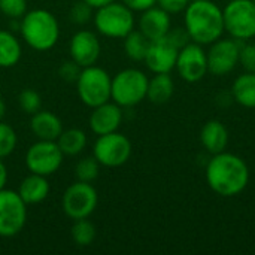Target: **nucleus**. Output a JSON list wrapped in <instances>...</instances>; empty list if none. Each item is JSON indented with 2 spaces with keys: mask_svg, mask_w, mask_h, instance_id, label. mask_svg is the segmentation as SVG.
Segmentation results:
<instances>
[{
  "mask_svg": "<svg viewBox=\"0 0 255 255\" xmlns=\"http://www.w3.org/2000/svg\"><path fill=\"white\" fill-rule=\"evenodd\" d=\"M175 69L179 76L190 84L202 81L208 73V54L203 45L188 42L182 46L178 52Z\"/></svg>",
  "mask_w": 255,
  "mask_h": 255,
  "instance_id": "nucleus-12",
  "label": "nucleus"
},
{
  "mask_svg": "<svg viewBox=\"0 0 255 255\" xmlns=\"http://www.w3.org/2000/svg\"><path fill=\"white\" fill-rule=\"evenodd\" d=\"M6 181H7V169H6L4 163L1 161V158H0V190L4 188Z\"/></svg>",
  "mask_w": 255,
  "mask_h": 255,
  "instance_id": "nucleus-37",
  "label": "nucleus"
},
{
  "mask_svg": "<svg viewBox=\"0 0 255 255\" xmlns=\"http://www.w3.org/2000/svg\"><path fill=\"white\" fill-rule=\"evenodd\" d=\"M123 121V111L121 106L115 102H106L96 108L90 115V128L94 134L103 136L108 133L118 131Z\"/></svg>",
  "mask_w": 255,
  "mask_h": 255,
  "instance_id": "nucleus-16",
  "label": "nucleus"
},
{
  "mask_svg": "<svg viewBox=\"0 0 255 255\" xmlns=\"http://www.w3.org/2000/svg\"><path fill=\"white\" fill-rule=\"evenodd\" d=\"M188 3H190V0H157V6H160L170 15L184 12L185 7L188 6Z\"/></svg>",
  "mask_w": 255,
  "mask_h": 255,
  "instance_id": "nucleus-35",
  "label": "nucleus"
},
{
  "mask_svg": "<svg viewBox=\"0 0 255 255\" xmlns=\"http://www.w3.org/2000/svg\"><path fill=\"white\" fill-rule=\"evenodd\" d=\"M18 194L25 202V205H37L43 202L49 194V182L46 176L30 173L19 184Z\"/></svg>",
  "mask_w": 255,
  "mask_h": 255,
  "instance_id": "nucleus-20",
  "label": "nucleus"
},
{
  "mask_svg": "<svg viewBox=\"0 0 255 255\" xmlns=\"http://www.w3.org/2000/svg\"><path fill=\"white\" fill-rule=\"evenodd\" d=\"M239 64L245 72L255 73V43H244L239 51Z\"/></svg>",
  "mask_w": 255,
  "mask_h": 255,
  "instance_id": "nucleus-31",
  "label": "nucleus"
},
{
  "mask_svg": "<svg viewBox=\"0 0 255 255\" xmlns=\"http://www.w3.org/2000/svg\"><path fill=\"white\" fill-rule=\"evenodd\" d=\"M21 43L7 30H0V67H13L21 60Z\"/></svg>",
  "mask_w": 255,
  "mask_h": 255,
  "instance_id": "nucleus-23",
  "label": "nucleus"
},
{
  "mask_svg": "<svg viewBox=\"0 0 255 255\" xmlns=\"http://www.w3.org/2000/svg\"><path fill=\"white\" fill-rule=\"evenodd\" d=\"M178 52L179 48L164 36L149 42L143 61L152 73H170L176 66Z\"/></svg>",
  "mask_w": 255,
  "mask_h": 255,
  "instance_id": "nucleus-14",
  "label": "nucleus"
},
{
  "mask_svg": "<svg viewBox=\"0 0 255 255\" xmlns=\"http://www.w3.org/2000/svg\"><path fill=\"white\" fill-rule=\"evenodd\" d=\"M167 39L175 43L179 49L182 46H185L188 42H191L190 36H188V31L185 30V27H176V28H170L169 33H167Z\"/></svg>",
  "mask_w": 255,
  "mask_h": 255,
  "instance_id": "nucleus-34",
  "label": "nucleus"
},
{
  "mask_svg": "<svg viewBox=\"0 0 255 255\" xmlns=\"http://www.w3.org/2000/svg\"><path fill=\"white\" fill-rule=\"evenodd\" d=\"M253 1H254V3H255V0H253Z\"/></svg>",
  "mask_w": 255,
  "mask_h": 255,
  "instance_id": "nucleus-41",
  "label": "nucleus"
},
{
  "mask_svg": "<svg viewBox=\"0 0 255 255\" xmlns=\"http://www.w3.org/2000/svg\"><path fill=\"white\" fill-rule=\"evenodd\" d=\"M0 12L12 19H19L27 12V0H0Z\"/></svg>",
  "mask_w": 255,
  "mask_h": 255,
  "instance_id": "nucleus-30",
  "label": "nucleus"
},
{
  "mask_svg": "<svg viewBox=\"0 0 255 255\" xmlns=\"http://www.w3.org/2000/svg\"><path fill=\"white\" fill-rule=\"evenodd\" d=\"M55 142L64 155H78L87 145V134L81 128H69L63 130Z\"/></svg>",
  "mask_w": 255,
  "mask_h": 255,
  "instance_id": "nucleus-24",
  "label": "nucleus"
},
{
  "mask_svg": "<svg viewBox=\"0 0 255 255\" xmlns=\"http://www.w3.org/2000/svg\"><path fill=\"white\" fill-rule=\"evenodd\" d=\"M27 205L18 191L0 190V238H13L25 226Z\"/></svg>",
  "mask_w": 255,
  "mask_h": 255,
  "instance_id": "nucleus-9",
  "label": "nucleus"
},
{
  "mask_svg": "<svg viewBox=\"0 0 255 255\" xmlns=\"http://www.w3.org/2000/svg\"><path fill=\"white\" fill-rule=\"evenodd\" d=\"M4 115H6V103H4L3 97L0 96V121L4 118Z\"/></svg>",
  "mask_w": 255,
  "mask_h": 255,
  "instance_id": "nucleus-39",
  "label": "nucleus"
},
{
  "mask_svg": "<svg viewBox=\"0 0 255 255\" xmlns=\"http://www.w3.org/2000/svg\"><path fill=\"white\" fill-rule=\"evenodd\" d=\"M100 172V163L96 160V157H85L78 161L75 173L78 181L82 182H93Z\"/></svg>",
  "mask_w": 255,
  "mask_h": 255,
  "instance_id": "nucleus-27",
  "label": "nucleus"
},
{
  "mask_svg": "<svg viewBox=\"0 0 255 255\" xmlns=\"http://www.w3.org/2000/svg\"><path fill=\"white\" fill-rule=\"evenodd\" d=\"M190 1H196V0H190Z\"/></svg>",
  "mask_w": 255,
  "mask_h": 255,
  "instance_id": "nucleus-40",
  "label": "nucleus"
},
{
  "mask_svg": "<svg viewBox=\"0 0 255 255\" xmlns=\"http://www.w3.org/2000/svg\"><path fill=\"white\" fill-rule=\"evenodd\" d=\"M206 182L209 188L223 196L241 194L250 182V169L244 158L232 152L214 154L206 166Z\"/></svg>",
  "mask_w": 255,
  "mask_h": 255,
  "instance_id": "nucleus-1",
  "label": "nucleus"
},
{
  "mask_svg": "<svg viewBox=\"0 0 255 255\" xmlns=\"http://www.w3.org/2000/svg\"><path fill=\"white\" fill-rule=\"evenodd\" d=\"M149 39L140 31V30H131L126 37H124V51L127 57L133 61H143L148 46H149Z\"/></svg>",
  "mask_w": 255,
  "mask_h": 255,
  "instance_id": "nucleus-25",
  "label": "nucleus"
},
{
  "mask_svg": "<svg viewBox=\"0 0 255 255\" xmlns=\"http://www.w3.org/2000/svg\"><path fill=\"white\" fill-rule=\"evenodd\" d=\"M200 142H202L203 148L208 152H211L212 155L223 152V151H226L227 143H229V130L221 121L211 120L202 127Z\"/></svg>",
  "mask_w": 255,
  "mask_h": 255,
  "instance_id": "nucleus-19",
  "label": "nucleus"
},
{
  "mask_svg": "<svg viewBox=\"0 0 255 255\" xmlns=\"http://www.w3.org/2000/svg\"><path fill=\"white\" fill-rule=\"evenodd\" d=\"M18 105L21 108V111H24L25 114H36L42 109V99L40 94L36 93L34 90L25 88L19 93L18 96Z\"/></svg>",
  "mask_w": 255,
  "mask_h": 255,
  "instance_id": "nucleus-28",
  "label": "nucleus"
},
{
  "mask_svg": "<svg viewBox=\"0 0 255 255\" xmlns=\"http://www.w3.org/2000/svg\"><path fill=\"white\" fill-rule=\"evenodd\" d=\"M99 196L91 182L76 181L69 185L63 194V211L70 220H82L88 218L97 208Z\"/></svg>",
  "mask_w": 255,
  "mask_h": 255,
  "instance_id": "nucleus-8",
  "label": "nucleus"
},
{
  "mask_svg": "<svg viewBox=\"0 0 255 255\" xmlns=\"http://www.w3.org/2000/svg\"><path fill=\"white\" fill-rule=\"evenodd\" d=\"M121 1L126 6H128L131 10H137V12H142L157 4V0H121Z\"/></svg>",
  "mask_w": 255,
  "mask_h": 255,
  "instance_id": "nucleus-36",
  "label": "nucleus"
},
{
  "mask_svg": "<svg viewBox=\"0 0 255 255\" xmlns=\"http://www.w3.org/2000/svg\"><path fill=\"white\" fill-rule=\"evenodd\" d=\"M93 7L85 3L84 0L75 3L70 9V19L76 24H85L90 21V18L93 16Z\"/></svg>",
  "mask_w": 255,
  "mask_h": 255,
  "instance_id": "nucleus-32",
  "label": "nucleus"
},
{
  "mask_svg": "<svg viewBox=\"0 0 255 255\" xmlns=\"http://www.w3.org/2000/svg\"><path fill=\"white\" fill-rule=\"evenodd\" d=\"M30 128L39 140H57L63 131V123L55 114L40 109L31 115Z\"/></svg>",
  "mask_w": 255,
  "mask_h": 255,
  "instance_id": "nucleus-18",
  "label": "nucleus"
},
{
  "mask_svg": "<svg viewBox=\"0 0 255 255\" xmlns=\"http://www.w3.org/2000/svg\"><path fill=\"white\" fill-rule=\"evenodd\" d=\"M69 52L72 60L81 67L93 66L97 63L102 52L100 40L96 33L90 30H79L73 34L70 40Z\"/></svg>",
  "mask_w": 255,
  "mask_h": 255,
  "instance_id": "nucleus-15",
  "label": "nucleus"
},
{
  "mask_svg": "<svg viewBox=\"0 0 255 255\" xmlns=\"http://www.w3.org/2000/svg\"><path fill=\"white\" fill-rule=\"evenodd\" d=\"M15 146H16L15 130L9 124L0 121V158L10 155L13 152Z\"/></svg>",
  "mask_w": 255,
  "mask_h": 255,
  "instance_id": "nucleus-29",
  "label": "nucleus"
},
{
  "mask_svg": "<svg viewBox=\"0 0 255 255\" xmlns=\"http://www.w3.org/2000/svg\"><path fill=\"white\" fill-rule=\"evenodd\" d=\"M224 30L236 40L255 37V3L253 0H229L223 9Z\"/></svg>",
  "mask_w": 255,
  "mask_h": 255,
  "instance_id": "nucleus-7",
  "label": "nucleus"
},
{
  "mask_svg": "<svg viewBox=\"0 0 255 255\" xmlns=\"http://www.w3.org/2000/svg\"><path fill=\"white\" fill-rule=\"evenodd\" d=\"M94 24L99 33L112 39H124L134 30L133 10L123 1H112L96 9Z\"/></svg>",
  "mask_w": 255,
  "mask_h": 255,
  "instance_id": "nucleus-5",
  "label": "nucleus"
},
{
  "mask_svg": "<svg viewBox=\"0 0 255 255\" xmlns=\"http://www.w3.org/2000/svg\"><path fill=\"white\" fill-rule=\"evenodd\" d=\"M84 1L88 3L93 9H99V7H102V6H105L108 3H112L115 0H84Z\"/></svg>",
  "mask_w": 255,
  "mask_h": 255,
  "instance_id": "nucleus-38",
  "label": "nucleus"
},
{
  "mask_svg": "<svg viewBox=\"0 0 255 255\" xmlns=\"http://www.w3.org/2000/svg\"><path fill=\"white\" fill-rule=\"evenodd\" d=\"M148 76L139 69H124L112 78L111 100L121 108H133L146 99Z\"/></svg>",
  "mask_w": 255,
  "mask_h": 255,
  "instance_id": "nucleus-4",
  "label": "nucleus"
},
{
  "mask_svg": "<svg viewBox=\"0 0 255 255\" xmlns=\"http://www.w3.org/2000/svg\"><path fill=\"white\" fill-rule=\"evenodd\" d=\"M184 13L185 30L188 31L191 42L211 45L226 31L223 9L212 0L190 1Z\"/></svg>",
  "mask_w": 255,
  "mask_h": 255,
  "instance_id": "nucleus-2",
  "label": "nucleus"
},
{
  "mask_svg": "<svg viewBox=\"0 0 255 255\" xmlns=\"http://www.w3.org/2000/svg\"><path fill=\"white\" fill-rule=\"evenodd\" d=\"M70 232H72L73 242L79 247H90L94 242L96 235H97L94 224L91 221H88V218L75 220Z\"/></svg>",
  "mask_w": 255,
  "mask_h": 255,
  "instance_id": "nucleus-26",
  "label": "nucleus"
},
{
  "mask_svg": "<svg viewBox=\"0 0 255 255\" xmlns=\"http://www.w3.org/2000/svg\"><path fill=\"white\" fill-rule=\"evenodd\" d=\"M63 157L64 154L55 140H37L27 149L25 166L30 173L49 176L60 169Z\"/></svg>",
  "mask_w": 255,
  "mask_h": 255,
  "instance_id": "nucleus-11",
  "label": "nucleus"
},
{
  "mask_svg": "<svg viewBox=\"0 0 255 255\" xmlns=\"http://www.w3.org/2000/svg\"><path fill=\"white\" fill-rule=\"evenodd\" d=\"M25 43L36 51H49L60 37V25L54 13L46 9L25 12L19 24Z\"/></svg>",
  "mask_w": 255,
  "mask_h": 255,
  "instance_id": "nucleus-3",
  "label": "nucleus"
},
{
  "mask_svg": "<svg viewBox=\"0 0 255 255\" xmlns=\"http://www.w3.org/2000/svg\"><path fill=\"white\" fill-rule=\"evenodd\" d=\"M93 154L100 166L120 167L126 164L131 155V142L127 136L118 131L108 133L97 137L93 146Z\"/></svg>",
  "mask_w": 255,
  "mask_h": 255,
  "instance_id": "nucleus-10",
  "label": "nucleus"
},
{
  "mask_svg": "<svg viewBox=\"0 0 255 255\" xmlns=\"http://www.w3.org/2000/svg\"><path fill=\"white\" fill-rule=\"evenodd\" d=\"M232 97L244 108H255V73L245 72L238 76L232 87Z\"/></svg>",
  "mask_w": 255,
  "mask_h": 255,
  "instance_id": "nucleus-22",
  "label": "nucleus"
},
{
  "mask_svg": "<svg viewBox=\"0 0 255 255\" xmlns=\"http://www.w3.org/2000/svg\"><path fill=\"white\" fill-rule=\"evenodd\" d=\"M175 93V82L170 73H154L148 82L146 99L154 105L167 103Z\"/></svg>",
  "mask_w": 255,
  "mask_h": 255,
  "instance_id": "nucleus-21",
  "label": "nucleus"
},
{
  "mask_svg": "<svg viewBox=\"0 0 255 255\" xmlns=\"http://www.w3.org/2000/svg\"><path fill=\"white\" fill-rule=\"evenodd\" d=\"M81 70H82V67H81L79 64H76L73 60H70V61H64V63L61 64L58 73H60V76H61L64 81H67V82H76V79H78Z\"/></svg>",
  "mask_w": 255,
  "mask_h": 255,
  "instance_id": "nucleus-33",
  "label": "nucleus"
},
{
  "mask_svg": "<svg viewBox=\"0 0 255 255\" xmlns=\"http://www.w3.org/2000/svg\"><path fill=\"white\" fill-rule=\"evenodd\" d=\"M241 42L236 39H218L211 43L208 54V72L215 76H224L233 72L239 64Z\"/></svg>",
  "mask_w": 255,
  "mask_h": 255,
  "instance_id": "nucleus-13",
  "label": "nucleus"
},
{
  "mask_svg": "<svg viewBox=\"0 0 255 255\" xmlns=\"http://www.w3.org/2000/svg\"><path fill=\"white\" fill-rule=\"evenodd\" d=\"M170 28H172L170 13L161 9L160 6L155 4L149 9L142 10V15L139 18V30L149 40H155L167 36Z\"/></svg>",
  "mask_w": 255,
  "mask_h": 255,
  "instance_id": "nucleus-17",
  "label": "nucleus"
},
{
  "mask_svg": "<svg viewBox=\"0 0 255 255\" xmlns=\"http://www.w3.org/2000/svg\"><path fill=\"white\" fill-rule=\"evenodd\" d=\"M76 90L81 102L93 109L111 100L112 78L105 69L94 64L82 67L76 79Z\"/></svg>",
  "mask_w": 255,
  "mask_h": 255,
  "instance_id": "nucleus-6",
  "label": "nucleus"
}]
</instances>
